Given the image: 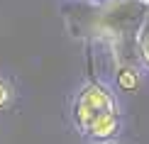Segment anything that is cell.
<instances>
[{
	"mask_svg": "<svg viewBox=\"0 0 149 144\" xmlns=\"http://www.w3.org/2000/svg\"><path fill=\"white\" fill-rule=\"evenodd\" d=\"M117 86H120L122 90L132 93L137 90L139 86V71H137V64H125V66H117Z\"/></svg>",
	"mask_w": 149,
	"mask_h": 144,
	"instance_id": "obj_4",
	"label": "cell"
},
{
	"mask_svg": "<svg viewBox=\"0 0 149 144\" xmlns=\"http://www.w3.org/2000/svg\"><path fill=\"white\" fill-rule=\"evenodd\" d=\"M10 95H12L10 86L5 83L3 78H0V108H3V105H8V100H10Z\"/></svg>",
	"mask_w": 149,
	"mask_h": 144,
	"instance_id": "obj_5",
	"label": "cell"
},
{
	"mask_svg": "<svg viewBox=\"0 0 149 144\" xmlns=\"http://www.w3.org/2000/svg\"><path fill=\"white\" fill-rule=\"evenodd\" d=\"M147 5L139 0H73L64 12L73 39L103 42L110 47L115 66L137 64V29Z\"/></svg>",
	"mask_w": 149,
	"mask_h": 144,
	"instance_id": "obj_1",
	"label": "cell"
},
{
	"mask_svg": "<svg viewBox=\"0 0 149 144\" xmlns=\"http://www.w3.org/2000/svg\"><path fill=\"white\" fill-rule=\"evenodd\" d=\"M139 3H144V5H149V0H139Z\"/></svg>",
	"mask_w": 149,
	"mask_h": 144,
	"instance_id": "obj_7",
	"label": "cell"
},
{
	"mask_svg": "<svg viewBox=\"0 0 149 144\" xmlns=\"http://www.w3.org/2000/svg\"><path fill=\"white\" fill-rule=\"evenodd\" d=\"M95 144H120V142H115V139H108V142H95Z\"/></svg>",
	"mask_w": 149,
	"mask_h": 144,
	"instance_id": "obj_6",
	"label": "cell"
},
{
	"mask_svg": "<svg viewBox=\"0 0 149 144\" xmlns=\"http://www.w3.org/2000/svg\"><path fill=\"white\" fill-rule=\"evenodd\" d=\"M73 122L91 142L115 139L120 132V108L113 90L95 81L83 83L73 98Z\"/></svg>",
	"mask_w": 149,
	"mask_h": 144,
	"instance_id": "obj_2",
	"label": "cell"
},
{
	"mask_svg": "<svg viewBox=\"0 0 149 144\" xmlns=\"http://www.w3.org/2000/svg\"><path fill=\"white\" fill-rule=\"evenodd\" d=\"M137 59L144 68H149V5L144 12V20L137 29Z\"/></svg>",
	"mask_w": 149,
	"mask_h": 144,
	"instance_id": "obj_3",
	"label": "cell"
}]
</instances>
